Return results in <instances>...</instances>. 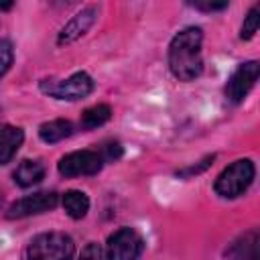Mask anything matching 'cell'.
I'll use <instances>...</instances> for the list:
<instances>
[{
  "label": "cell",
  "mask_w": 260,
  "mask_h": 260,
  "mask_svg": "<svg viewBox=\"0 0 260 260\" xmlns=\"http://www.w3.org/2000/svg\"><path fill=\"white\" fill-rule=\"evenodd\" d=\"M201 43L203 30L199 26H187L173 37L169 45V69L179 81H193L201 75Z\"/></svg>",
  "instance_id": "cell-1"
},
{
  "label": "cell",
  "mask_w": 260,
  "mask_h": 260,
  "mask_svg": "<svg viewBox=\"0 0 260 260\" xmlns=\"http://www.w3.org/2000/svg\"><path fill=\"white\" fill-rule=\"evenodd\" d=\"M256 177V167L250 158H238L234 160L232 165H228L215 179V193L219 197H225V199H234V197H240L242 193L248 191V187L252 185Z\"/></svg>",
  "instance_id": "cell-2"
},
{
  "label": "cell",
  "mask_w": 260,
  "mask_h": 260,
  "mask_svg": "<svg viewBox=\"0 0 260 260\" xmlns=\"http://www.w3.org/2000/svg\"><path fill=\"white\" fill-rule=\"evenodd\" d=\"M73 254L75 244L65 232H43L26 248L28 260H71Z\"/></svg>",
  "instance_id": "cell-3"
},
{
  "label": "cell",
  "mask_w": 260,
  "mask_h": 260,
  "mask_svg": "<svg viewBox=\"0 0 260 260\" xmlns=\"http://www.w3.org/2000/svg\"><path fill=\"white\" fill-rule=\"evenodd\" d=\"M39 87L49 98L65 100V102H77V100H85L93 91L95 83L85 71H75L67 79H43Z\"/></svg>",
  "instance_id": "cell-4"
},
{
  "label": "cell",
  "mask_w": 260,
  "mask_h": 260,
  "mask_svg": "<svg viewBox=\"0 0 260 260\" xmlns=\"http://www.w3.org/2000/svg\"><path fill=\"white\" fill-rule=\"evenodd\" d=\"M144 250V240L134 228L116 230L106 244V260H138Z\"/></svg>",
  "instance_id": "cell-5"
},
{
  "label": "cell",
  "mask_w": 260,
  "mask_h": 260,
  "mask_svg": "<svg viewBox=\"0 0 260 260\" xmlns=\"http://www.w3.org/2000/svg\"><path fill=\"white\" fill-rule=\"evenodd\" d=\"M104 167V160L98 150H73L59 158L57 171L61 177H83L98 175Z\"/></svg>",
  "instance_id": "cell-6"
},
{
  "label": "cell",
  "mask_w": 260,
  "mask_h": 260,
  "mask_svg": "<svg viewBox=\"0 0 260 260\" xmlns=\"http://www.w3.org/2000/svg\"><path fill=\"white\" fill-rule=\"evenodd\" d=\"M260 75V65L258 61H246L240 63L236 67V71L230 75L228 83H225V98L232 104H240L246 100V95L250 93V89L256 85Z\"/></svg>",
  "instance_id": "cell-7"
},
{
  "label": "cell",
  "mask_w": 260,
  "mask_h": 260,
  "mask_svg": "<svg viewBox=\"0 0 260 260\" xmlns=\"http://www.w3.org/2000/svg\"><path fill=\"white\" fill-rule=\"evenodd\" d=\"M59 203V195L55 191H39L32 195H24L18 201H14L8 207V217L10 219H20V217H28V215H37V213H45L55 209Z\"/></svg>",
  "instance_id": "cell-8"
},
{
  "label": "cell",
  "mask_w": 260,
  "mask_h": 260,
  "mask_svg": "<svg viewBox=\"0 0 260 260\" xmlns=\"http://www.w3.org/2000/svg\"><path fill=\"white\" fill-rule=\"evenodd\" d=\"M98 20V8L95 6H85L81 8L79 12H75L67 22L65 26L59 30V37H57V43L59 45H71L75 43L77 39H81Z\"/></svg>",
  "instance_id": "cell-9"
},
{
  "label": "cell",
  "mask_w": 260,
  "mask_h": 260,
  "mask_svg": "<svg viewBox=\"0 0 260 260\" xmlns=\"http://www.w3.org/2000/svg\"><path fill=\"white\" fill-rule=\"evenodd\" d=\"M24 142V132L18 126H0V165H8Z\"/></svg>",
  "instance_id": "cell-10"
},
{
  "label": "cell",
  "mask_w": 260,
  "mask_h": 260,
  "mask_svg": "<svg viewBox=\"0 0 260 260\" xmlns=\"http://www.w3.org/2000/svg\"><path fill=\"white\" fill-rule=\"evenodd\" d=\"M14 183L16 185H20V187H32V185H37V183H41L43 179H45V165L41 162V160H30V158H26V160H22L18 167H16V171H14Z\"/></svg>",
  "instance_id": "cell-11"
},
{
  "label": "cell",
  "mask_w": 260,
  "mask_h": 260,
  "mask_svg": "<svg viewBox=\"0 0 260 260\" xmlns=\"http://www.w3.org/2000/svg\"><path fill=\"white\" fill-rule=\"evenodd\" d=\"M71 134H73V124L63 118H57V120H51V122H45L39 126V136L47 144H57V142L69 138Z\"/></svg>",
  "instance_id": "cell-12"
},
{
  "label": "cell",
  "mask_w": 260,
  "mask_h": 260,
  "mask_svg": "<svg viewBox=\"0 0 260 260\" xmlns=\"http://www.w3.org/2000/svg\"><path fill=\"white\" fill-rule=\"evenodd\" d=\"M63 209L71 219H81L89 211V197L79 189H69L61 197Z\"/></svg>",
  "instance_id": "cell-13"
},
{
  "label": "cell",
  "mask_w": 260,
  "mask_h": 260,
  "mask_svg": "<svg viewBox=\"0 0 260 260\" xmlns=\"http://www.w3.org/2000/svg\"><path fill=\"white\" fill-rule=\"evenodd\" d=\"M232 260H258V234L250 232L230 248Z\"/></svg>",
  "instance_id": "cell-14"
},
{
  "label": "cell",
  "mask_w": 260,
  "mask_h": 260,
  "mask_svg": "<svg viewBox=\"0 0 260 260\" xmlns=\"http://www.w3.org/2000/svg\"><path fill=\"white\" fill-rule=\"evenodd\" d=\"M110 118H112V108L108 104H98V106H91V108L83 110L79 124H81L83 130H93V128L104 126Z\"/></svg>",
  "instance_id": "cell-15"
},
{
  "label": "cell",
  "mask_w": 260,
  "mask_h": 260,
  "mask_svg": "<svg viewBox=\"0 0 260 260\" xmlns=\"http://www.w3.org/2000/svg\"><path fill=\"white\" fill-rule=\"evenodd\" d=\"M258 26H260V6L254 4V6L248 10V14L244 16V24H242V28H240V39H242V41H250V39L258 32Z\"/></svg>",
  "instance_id": "cell-16"
},
{
  "label": "cell",
  "mask_w": 260,
  "mask_h": 260,
  "mask_svg": "<svg viewBox=\"0 0 260 260\" xmlns=\"http://www.w3.org/2000/svg\"><path fill=\"white\" fill-rule=\"evenodd\" d=\"M14 61V47L8 39H0V79L6 75Z\"/></svg>",
  "instance_id": "cell-17"
},
{
  "label": "cell",
  "mask_w": 260,
  "mask_h": 260,
  "mask_svg": "<svg viewBox=\"0 0 260 260\" xmlns=\"http://www.w3.org/2000/svg\"><path fill=\"white\" fill-rule=\"evenodd\" d=\"M98 152H100L102 160L114 162V160H118V158L122 156L124 148H122V144H120L118 140H106V142L100 144V150H98Z\"/></svg>",
  "instance_id": "cell-18"
},
{
  "label": "cell",
  "mask_w": 260,
  "mask_h": 260,
  "mask_svg": "<svg viewBox=\"0 0 260 260\" xmlns=\"http://www.w3.org/2000/svg\"><path fill=\"white\" fill-rule=\"evenodd\" d=\"M213 158H215V154H209L203 160H199V165H191V167H187L183 171H177V177H193V175H199V173H203L213 162Z\"/></svg>",
  "instance_id": "cell-19"
},
{
  "label": "cell",
  "mask_w": 260,
  "mask_h": 260,
  "mask_svg": "<svg viewBox=\"0 0 260 260\" xmlns=\"http://www.w3.org/2000/svg\"><path fill=\"white\" fill-rule=\"evenodd\" d=\"M79 260H104V252H102V246L98 242H89L81 254H79Z\"/></svg>",
  "instance_id": "cell-20"
},
{
  "label": "cell",
  "mask_w": 260,
  "mask_h": 260,
  "mask_svg": "<svg viewBox=\"0 0 260 260\" xmlns=\"http://www.w3.org/2000/svg\"><path fill=\"white\" fill-rule=\"evenodd\" d=\"M191 6L195 10H203V12H219V10H225L230 4L228 2H209V0H203V2H191Z\"/></svg>",
  "instance_id": "cell-21"
}]
</instances>
